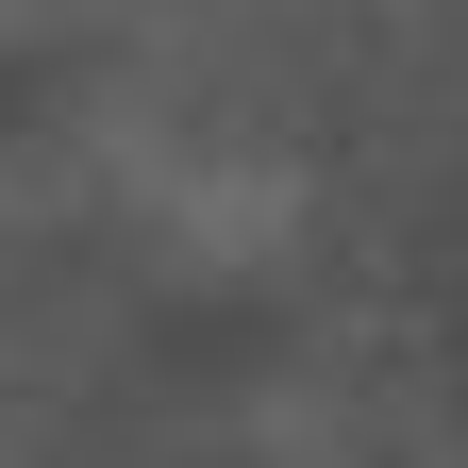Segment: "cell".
<instances>
[{"mask_svg": "<svg viewBox=\"0 0 468 468\" xmlns=\"http://www.w3.org/2000/svg\"><path fill=\"white\" fill-rule=\"evenodd\" d=\"M84 201L117 218V251H151L167 284H251L302 251V218H318V167L251 134V117H218V101H101L84 117Z\"/></svg>", "mask_w": 468, "mask_h": 468, "instance_id": "1", "label": "cell"}]
</instances>
